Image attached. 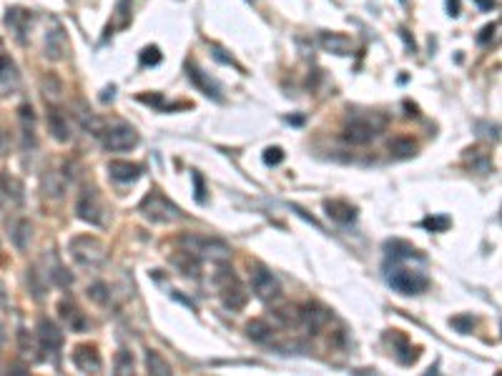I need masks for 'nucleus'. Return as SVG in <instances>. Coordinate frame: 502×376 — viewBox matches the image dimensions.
Returning <instances> with one entry per match:
<instances>
[{
    "label": "nucleus",
    "mask_w": 502,
    "mask_h": 376,
    "mask_svg": "<svg viewBox=\"0 0 502 376\" xmlns=\"http://www.w3.org/2000/svg\"><path fill=\"white\" fill-rule=\"evenodd\" d=\"M181 246H186V251H191L198 259H212L216 263H226L231 259V248L229 244L221 239H212V236H191V233H183Z\"/></svg>",
    "instance_id": "nucleus-4"
},
{
    "label": "nucleus",
    "mask_w": 502,
    "mask_h": 376,
    "mask_svg": "<svg viewBox=\"0 0 502 376\" xmlns=\"http://www.w3.org/2000/svg\"><path fill=\"white\" fill-rule=\"evenodd\" d=\"M146 369H148V374L166 376V374H171V364H168L161 354H156V351H146Z\"/></svg>",
    "instance_id": "nucleus-29"
},
{
    "label": "nucleus",
    "mask_w": 502,
    "mask_h": 376,
    "mask_svg": "<svg viewBox=\"0 0 502 376\" xmlns=\"http://www.w3.org/2000/svg\"><path fill=\"white\" fill-rule=\"evenodd\" d=\"M389 151H392L394 156H400V158H409V156H415L417 143L412 138H392V141H389Z\"/></svg>",
    "instance_id": "nucleus-31"
},
{
    "label": "nucleus",
    "mask_w": 502,
    "mask_h": 376,
    "mask_svg": "<svg viewBox=\"0 0 502 376\" xmlns=\"http://www.w3.org/2000/svg\"><path fill=\"white\" fill-rule=\"evenodd\" d=\"M450 324H452V329H457L459 333H470L475 329V318L472 316H455Z\"/></svg>",
    "instance_id": "nucleus-36"
},
{
    "label": "nucleus",
    "mask_w": 502,
    "mask_h": 376,
    "mask_svg": "<svg viewBox=\"0 0 502 376\" xmlns=\"http://www.w3.org/2000/svg\"><path fill=\"white\" fill-rule=\"evenodd\" d=\"M447 10H450L452 18H457L459 15V0H447Z\"/></svg>",
    "instance_id": "nucleus-44"
},
{
    "label": "nucleus",
    "mask_w": 502,
    "mask_h": 376,
    "mask_svg": "<svg viewBox=\"0 0 502 376\" xmlns=\"http://www.w3.org/2000/svg\"><path fill=\"white\" fill-rule=\"evenodd\" d=\"M58 314H60V318L66 321V326H71V331H86V329H88L86 314L80 312V309L73 304V301H60Z\"/></svg>",
    "instance_id": "nucleus-19"
},
{
    "label": "nucleus",
    "mask_w": 502,
    "mask_h": 376,
    "mask_svg": "<svg viewBox=\"0 0 502 376\" xmlns=\"http://www.w3.org/2000/svg\"><path fill=\"white\" fill-rule=\"evenodd\" d=\"M8 304V289H5V283L0 281V309Z\"/></svg>",
    "instance_id": "nucleus-45"
},
{
    "label": "nucleus",
    "mask_w": 502,
    "mask_h": 376,
    "mask_svg": "<svg viewBox=\"0 0 502 376\" xmlns=\"http://www.w3.org/2000/svg\"><path fill=\"white\" fill-rule=\"evenodd\" d=\"M139 211L144 213V218L151 221V224H176V221H181L183 218L181 209H179L176 203H171V198H166L159 188H153V191L146 193Z\"/></svg>",
    "instance_id": "nucleus-3"
},
{
    "label": "nucleus",
    "mask_w": 502,
    "mask_h": 376,
    "mask_svg": "<svg viewBox=\"0 0 502 376\" xmlns=\"http://www.w3.org/2000/svg\"><path fill=\"white\" fill-rule=\"evenodd\" d=\"M41 88H43L45 98H53V101H58L60 95H63V83H60L58 75H53V73L45 75L43 83H41Z\"/></svg>",
    "instance_id": "nucleus-32"
},
{
    "label": "nucleus",
    "mask_w": 502,
    "mask_h": 376,
    "mask_svg": "<svg viewBox=\"0 0 502 376\" xmlns=\"http://www.w3.org/2000/svg\"><path fill=\"white\" fill-rule=\"evenodd\" d=\"M282 161H284V151H282L279 145L266 148V153H264V163H266V166H279Z\"/></svg>",
    "instance_id": "nucleus-38"
},
{
    "label": "nucleus",
    "mask_w": 502,
    "mask_h": 376,
    "mask_svg": "<svg viewBox=\"0 0 502 376\" xmlns=\"http://www.w3.org/2000/svg\"><path fill=\"white\" fill-rule=\"evenodd\" d=\"M113 371L116 374H133V356L131 351H126V349H121L116 354V364H113Z\"/></svg>",
    "instance_id": "nucleus-34"
},
{
    "label": "nucleus",
    "mask_w": 502,
    "mask_h": 376,
    "mask_svg": "<svg viewBox=\"0 0 502 376\" xmlns=\"http://www.w3.org/2000/svg\"><path fill=\"white\" fill-rule=\"evenodd\" d=\"M76 216L91 226H103V221H106V211H103L98 191H93V188L80 191L78 201H76Z\"/></svg>",
    "instance_id": "nucleus-7"
},
{
    "label": "nucleus",
    "mask_w": 502,
    "mask_h": 376,
    "mask_svg": "<svg viewBox=\"0 0 502 376\" xmlns=\"http://www.w3.org/2000/svg\"><path fill=\"white\" fill-rule=\"evenodd\" d=\"M467 161H470V166H472L475 171L490 174V158L480 151V148H470V151H467Z\"/></svg>",
    "instance_id": "nucleus-33"
},
{
    "label": "nucleus",
    "mask_w": 502,
    "mask_h": 376,
    "mask_svg": "<svg viewBox=\"0 0 502 376\" xmlns=\"http://www.w3.org/2000/svg\"><path fill=\"white\" fill-rule=\"evenodd\" d=\"M103 145H106V151L111 153H124V151H131L139 145V133L136 128H131L128 124H116L111 126V128H103Z\"/></svg>",
    "instance_id": "nucleus-6"
},
{
    "label": "nucleus",
    "mask_w": 502,
    "mask_h": 376,
    "mask_svg": "<svg viewBox=\"0 0 502 376\" xmlns=\"http://www.w3.org/2000/svg\"><path fill=\"white\" fill-rule=\"evenodd\" d=\"M109 174L113 181L118 183H133L139 181L141 174H144V166L139 163H131V161H111L109 163Z\"/></svg>",
    "instance_id": "nucleus-17"
},
{
    "label": "nucleus",
    "mask_w": 502,
    "mask_h": 376,
    "mask_svg": "<svg viewBox=\"0 0 502 376\" xmlns=\"http://www.w3.org/2000/svg\"><path fill=\"white\" fill-rule=\"evenodd\" d=\"M424 228H430V231H444L447 226H450V218H444V216H440V218H427L424 221Z\"/></svg>",
    "instance_id": "nucleus-41"
},
{
    "label": "nucleus",
    "mask_w": 502,
    "mask_h": 376,
    "mask_svg": "<svg viewBox=\"0 0 502 376\" xmlns=\"http://www.w3.org/2000/svg\"><path fill=\"white\" fill-rule=\"evenodd\" d=\"M0 193L10 198L13 203H23V183L10 174L0 176Z\"/></svg>",
    "instance_id": "nucleus-26"
},
{
    "label": "nucleus",
    "mask_w": 502,
    "mask_h": 376,
    "mask_svg": "<svg viewBox=\"0 0 502 376\" xmlns=\"http://www.w3.org/2000/svg\"><path fill=\"white\" fill-rule=\"evenodd\" d=\"M387 341L392 344V351L397 354V362L402 364V366H409V364L417 362V349H412V341L404 336L402 331H389L387 333Z\"/></svg>",
    "instance_id": "nucleus-16"
},
{
    "label": "nucleus",
    "mask_w": 502,
    "mask_h": 376,
    "mask_svg": "<svg viewBox=\"0 0 502 376\" xmlns=\"http://www.w3.org/2000/svg\"><path fill=\"white\" fill-rule=\"evenodd\" d=\"M131 23V0H118L116 13H113V23L109 25V33L116 28H126Z\"/></svg>",
    "instance_id": "nucleus-30"
},
{
    "label": "nucleus",
    "mask_w": 502,
    "mask_h": 376,
    "mask_svg": "<svg viewBox=\"0 0 502 376\" xmlns=\"http://www.w3.org/2000/svg\"><path fill=\"white\" fill-rule=\"evenodd\" d=\"M186 75H189L191 86H196L204 95H209V98H214V101H224V95H221V86H218L209 73L201 71L196 63H186Z\"/></svg>",
    "instance_id": "nucleus-13"
},
{
    "label": "nucleus",
    "mask_w": 502,
    "mask_h": 376,
    "mask_svg": "<svg viewBox=\"0 0 502 376\" xmlns=\"http://www.w3.org/2000/svg\"><path fill=\"white\" fill-rule=\"evenodd\" d=\"M212 51H214V58H216L218 63H224V65H236V60H233L231 56H226L224 48H218V45H214Z\"/></svg>",
    "instance_id": "nucleus-42"
},
{
    "label": "nucleus",
    "mask_w": 502,
    "mask_h": 376,
    "mask_svg": "<svg viewBox=\"0 0 502 376\" xmlns=\"http://www.w3.org/2000/svg\"><path fill=\"white\" fill-rule=\"evenodd\" d=\"M495 30H497V23H492V25H488V28H482V36L477 38V43L485 45V43H488V40H490V38L495 36Z\"/></svg>",
    "instance_id": "nucleus-43"
},
{
    "label": "nucleus",
    "mask_w": 502,
    "mask_h": 376,
    "mask_svg": "<svg viewBox=\"0 0 502 376\" xmlns=\"http://www.w3.org/2000/svg\"><path fill=\"white\" fill-rule=\"evenodd\" d=\"M385 251H389L392 261H400V259H422L420 253H417L415 246H409L404 241H387L385 244Z\"/></svg>",
    "instance_id": "nucleus-28"
},
{
    "label": "nucleus",
    "mask_w": 502,
    "mask_h": 376,
    "mask_svg": "<svg viewBox=\"0 0 502 376\" xmlns=\"http://www.w3.org/2000/svg\"><path fill=\"white\" fill-rule=\"evenodd\" d=\"M247 336L251 341H256V344H274L277 329L269 321H264V318H251L247 324Z\"/></svg>",
    "instance_id": "nucleus-20"
},
{
    "label": "nucleus",
    "mask_w": 502,
    "mask_h": 376,
    "mask_svg": "<svg viewBox=\"0 0 502 376\" xmlns=\"http://www.w3.org/2000/svg\"><path fill=\"white\" fill-rule=\"evenodd\" d=\"M171 266H176L183 276H189V279H198V274H201V259L194 256L191 251L174 253L171 256Z\"/></svg>",
    "instance_id": "nucleus-21"
},
{
    "label": "nucleus",
    "mask_w": 502,
    "mask_h": 376,
    "mask_svg": "<svg viewBox=\"0 0 502 376\" xmlns=\"http://www.w3.org/2000/svg\"><path fill=\"white\" fill-rule=\"evenodd\" d=\"M36 339H38V349L41 354H58L60 346H63V333L51 318H41L36 329Z\"/></svg>",
    "instance_id": "nucleus-10"
},
{
    "label": "nucleus",
    "mask_w": 502,
    "mask_h": 376,
    "mask_svg": "<svg viewBox=\"0 0 502 376\" xmlns=\"http://www.w3.org/2000/svg\"><path fill=\"white\" fill-rule=\"evenodd\" d=\"M482 8H495V0H477Z\"/></svg>",
    "instance_id": "nucleus-46"
},
{
    "label": "nucleus",
    "mask_w": 502,
    "mask_h": 376,
    "mask_svg": "<svg viewBox=\"0 0 502 376\" xmlns=\"http://www.w3.org/2000/svg\"><path fill=\"white\" fill-rule=\"evenodd\" d=\"M214 283H216L218 294H221V301L229 312H241L249 301V294L244 289V283L239 281V276L233 274V268L229 266H218L216 276H214Z\"/></svg>",
    "instance_id": "nucleus-1"
},
{
    "label": "nucleus",
    "mask_w": 502,
    "mask_h": 376,
    "mask_svg": "<svg viewBox=\"0 0 502 376\" xmlns=\"http://www.w3.org/2000/svg\"><path fill=\"white\" fill-rule=\"evenodd\" d=\"M159 60H161V53L156 45H148V48L141 51V65H156Z\"/></svg>",
    "instance_id": "nucleus-39"
},
{
    "label": "nucleus",
    "mask_w": 502,
    "mask_h": 376,
    "mask_svg": "<svg viewBox=\"0 0 502 376\" xmlns=\"http://www.w3.org/2000/svg\"><path fill=\"white\" fill-rule=\"evenodd\" d=\"M299 321L309 329L312 333H317V331H321L324 326L329 324V318H332V314L324 309V306H319V304H304L301 309H299Z\"/></svg>",
    "instance_id": "nucleus-14"
},
{
    "label": "nucleus",
    "mask_w": 502,
    "mask_h": 376,
    "mask_svg": "<svg viewBox=\"0 0 502 376\" xmlns=\"http://www.w3.org/2000/svg\"><path fill=\"white\" fill-rule=\"evenodd\" d=\"M30 23H33V13L25 8H8L5 13V25L15 33L18 43H25V33H28Z\"/></svg>",
    "instance_id": "nucleus-15"
},
{
    "label": "nucleus",
    "mask_w": 502,
    "mask_h": 376,
    "mask_svg": "<svg viewBox=\"0 0 502 376\" xmlns=\"http://www.w3.org/2000/svg\"><path fill=\"white\" fill-rule=\"evenodd\" d=\"M88 298H93L95 304H109V286H106V283H91V286H88Z\"/></svg>",
    "instance_id": "nucleus-35"
},
{
    "label": "nucleus",
    "mask_w": 502,
    "mask_h": 376,
    "mask_svg": "<svg viewBox=\"0 0 502 376\" xmlns=\"http://www.w3.org/2000/svg\"><path fill=\"white\" fill-rule=\"evenodd\" d=\"M73 364L86 374H98L103 369V359L95 344H78L73 349Z\"/></svg>",
    "instance_id": "nucleus-12"
},
{
    "label": "nucleus",
    "mask_w": 502,
    "mask_h": 376,
    "mask_svg": "<svg viewBox=\"0 0 502 376\" xmlns=\"http://www.w3.org/2000/svg\"><path fill=\"white\" fill-rule=\"evenodd\" d=\"M68 251H71L73 261L83 268H101L109 259V251L103 246V241H98L95 236H88V233H80L68 244Z\"/></svg>",
    "instance_id": "nucleus-2"
},
{
    "label": "nucleus",
    "mask_w": 502,
    "mask_h": 376,
    "mask_svg": "<svg viewBox=\"0 0 502 376\" xmlns=\"http://www.w3.org/2000/svg\"><path fill=\"white\" fill-rule=\"evenodd\" d=\"M324 209H327L329 218H334L339 224H352V221L357 218V209L347 201H327L324 203Z\"/></svg>",
    "instance_id": "nucleus-23"
},
{
    "label": "nucleus",
    "mask_w": 502,
    "mask_h": 376,
    "mask_svg": "<svg viewBox=\"0 0 502 376\" xmlns=\"http://www.w3.org/2000/svg\"><path fill=\"white\" fill-rule=\"evenodd\" d=\"M0 251H3V248H0Z\"/></svg>",
    "instance_id": "nucleus-47"
},
{
    "label": "nucleus",
    "mask_w": 502,
    "mask_h": 376,
    "mask_svg": "<svg viewBox=\"0 0 502 376\" xmlns=\"http://www.w3.org/2000/svg\"><path fill=\"white\" fill-rule=\"evenodd\" d=\"M66 181L68 178H63L58 171H48V174L43 176V181H41V191H43L45 198H63V193H66Z\"/></svg>",
    "instance_id": "nucleus-22"
},
{
    "label": "nucleus",
    "mask_w": 502,
    "mask_h": 376,
    "mask_svg": "<svg viewBox=\"0 0 502 376\" xmlns=\"http://www.w3.org/2000/svg\"><path fill=\"white\" fill-rule=\"evenodd\" d=\"M382 126H385V118H379V116L352 118L350 124L344 126V141H350V143H354V145L369 143L372 138L382 130Z\"/></svg>",
    "instance_id": "nucleus-5"
},
{
    "label": "nucleus",
    "mask_w": 502,
    "mask_h": 376,
    "mask_svg": "<svg viewBox=\"0 0 502 376\" xmlns=\"http://www.w3.org/2000/svg\"><path fill=\"white\" fill-rule=\"evenodd\" d=\"M10 239H13L18 251H25V248L30 246V239H33V226H30V221L18 218V221L10 226Z\"/></svg>",
    "instance_id": "nucleus-24"
},
{
    "label": "nucleus",
    "mask_w": 502,
    "mask_h": 376,
    "mask_svg": "<svg viewBox=\"0 0 502 376\" xmlns=\"http://www.w3.org/2000/svg\"><path fill=\"white\" fill-rule=\"evenodd\" d=\"M251 289L262 301H279L282 298V283L269 268L264 266L251 268Z\"/></svg>",
    "instance_id": "nucleus-9"
},
{
    "label": "nucleus",
    "mask_w": 502,
    "mask_h": 376,
    "mask_svg": "<svg viewBox=\"0 0 502 376\" xmlns=\"http://www.w3.org/2000/svg\"><path fill=\"white\" fill-rule=\"evenodd\" d=\"M389 286L394 291H400L404 296H417L430 286V279L420 271H409V268H394L389 274Z\"/></svg>",
    "instance_id": "nucleus-8"
},
{
    "label": "nucleus",
    "mask_w": 502,
    "mask_h": 376,
    "mask_svg": "<svg viewBox=\"0 0 502 376\" xmlns=\"http://www.w3.org/2000/svg\"><path fill=\"white\" fill-rule=\"evenodd\" d=\"M48 25H51V28L45 33V56L53 60H63L66 58V51H68L66 30H63V25L58 23V18H51Z\"/></svg>",
    "instance_id": "nucleus-11"
},
{
    "label": "nucleus",
    "mask_w": 502,
    "mask_h": 376,
    "mask_svg": "<svg viewBox=\"0 0 502 376\" xmlns=\"http://www.w3.org/2000/svg\"><path fill=\"white\" fill-rule=\"evenodd\" d=\"M18 83V73H15L13 60L8 58L5 45L0 40V86H15Z\"/></svg>",
    "instance_id": "nucleus-27"
},
{
    "label": "nucleus",
    "mask_w": 502,
    "mask_h": 376,
    "mask_svg": "<svg viewBox=\"0 0 502 376\" xmlns=\"http://www.w3.org/2000/svg\"><path fill=\"white\" fill-rule=\"evenodd\" d=\"M321 45L336 56H350L352 53V38L342 36V33H321Z\"/></svg>",
    "instance_id": "nucleus-25"
},
{
    "label": "nucleus",
    "mask_w": 502,
    "mask_h": 376,
    "mask_svg": "<svg viewBox=\"0 0 502 376\" xmlns=\"http://www.w3.org/2000/svg\"><path fill=\"white\" fill-rule=\"evenodd\" d=\"M139 101L141 103H146V106H153V108H171V106H166L163 103V98H161L159 93H151V95H139Z\"/></svg>",
    "instance_id": "nucleus-40"
},
{
    "label": "nucleus",
    "mask_w": 502,
    "mask_h": 376,
    "mask_svg": "<svg viewBox=\"0 0 502 376\" xmlns=\"http://www.w3.org/2000/svg\"><path fill=\"white\" fill-rule=\"evenodd\" d=\"M48 130H51V136L58 143H68L71 141V126H68V118L63 110L48 106Z\"/></svg>",
    "instance_id": "nucleus-18"
},
{
    "label": "nucleus",
    "mask_w": 502,
    "mask_h": 376,
    "mask_svg": "<svg viewBox=\"0 0 502 376\" xmlns=\"http://www.w3.org/2000/svg\"><path fill=\"white\" fill-rule=\"evenodd\" d=\"M191 181H194V191H196V201L198 203H206V186H204V178L198 171H191Z\"/></svg>",
    "instance_id": "nucleus-37"
}]
</instances>
